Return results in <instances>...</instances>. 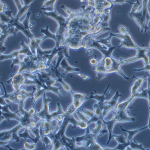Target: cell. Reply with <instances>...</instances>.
<instances>
[{"label": "cell", "instance_id": "cell-54", "mask_svg": "<svg viewBox=\"0 0 150 150\" xmlns=\"http://www.w3.org/2000/svg\"><path fill=\"white\" fill-rule=\"evenodd\" d=\"M93 54V50L91 48H87L86 49V55L90 56Z\"/></svg>", "mask_w": 150, "mask_h": 150}, {"label": "cell", "instance_id": "cell-51", "mask_svg": "<svg viewBox=\"0 0 150 150\" xmlns=\"http://www.w3.org/2000/svg\"><path fill=\"white\" fill-rule=\"evenodd\" d=\"M96 57H97V56L96 55V57L94 58H93L90 60V64L91 65H92L93 66H94L97 65L98 64V61H99V59H98Z\"/></svg>", "mask_w": 150, "mask_h": 150}, {"label": "cell", "instance_id": "cell-46", "mask_svg": "<svg viewBox=\"0 0 150 150\" xmlns=\"http://www.w3.org/2000/svg\"><path fill=\"white\" fill-rule=\"evenodd\" d=\"M140 4H141V3L139 2V0H136L135 4L134 5H133L132 10L129 12V13H134V12H136V11H137V9H138V7H139Z\"/></svg>", "mask_w": 150, "mask_h": 150}, {"label": "cell", "instance_id": "cell-30", "mask_svg": "<svg viewBox=\"0 0 150 150\" xmlns=\"http://www.w3.org/2000/svg\"><path fill=\"white\" fill-rule=\"evenodd\" d=\"M96 127L94 128L93 129L90 127V129L92 133H93L97 135H98L100 133H101V132L105 129L106 125L105 124L103 119H100V120H98L96 122Z\"/></svg>", "mask_w": 150, "mask_h": 150}, {"label": "cell", "instance_id": "cell-9", "mask_svg": "<svg viewBox=\"0 0 150 150\" xmlns=\"http://www.w3.org/2000/svg\"><path fill=\"white\" fill-rule=\"evenodd\" d=\"M26 77L23 73H15L10 75V78L6 82L7 84H11L13 91H19L25 85Z\"/></svg>", "mask_w": 150, "mask_h": 150}, {"label": "cell", "instance_id": "cell-32", "mask_svg": "<svg viewBox=\"0 0 150 150\" xmlns=\"http://www.w3.org/2000/svg\"><path fill=\"white\" fill-rule=\"evenodd\" d=\"M49 25H47L46 27V28L45 29H41L40 30V33H43L45 34V36L43 37L44 39H51L55 41V42H57V35L56 34H53L49 30Z\"/></svg>", "mask_w": 150, "mask_h": 150}, {"label": "cell", "instance_id": "cell-22", "mask_svg": "<svg viewBox=\"0 0 150 150\" xmlns=\"http://www.w3.org/2000/svg\"><path fill=\"white\" fill-rule=\"evenodd\" d=\"M110 86V84H108V86L106 87V88L105 90V91H104V93L102 94V95H99V94H94V95H91L90 97H88V98H91V99H94L97 101V104L98 105V106L100 107V108L102 109H103L104 107V105H105V102L106 101V97H105V94L107 93L109 87Z\"/></svg>", "mask_w": 150, "mask_h": 150}, {"label": "cell", "instance_id": "cell-13", "mask_svg": "<svg viewBox=\"0 0 150 150\" xmlns=\"http://www.w3.org/2000/svg\"><path fill=\"white\" fill-rule=\"evenodd\" d=\"M103 121L108 130L109 137H108V141L106 143V145H108L109 144L110 142L112 139V135H113V134H112V132H113V129L114 126L117 123H121L123 122L121 119V117L119 116V115L115 113H114V116L112 118L111 120H107L106 118H105L103 119Z\"/></svg>", "mask_w": 150, "mask_h": 150}, {"label": "cell", "instance_id": "cell-8", "mask_svg": "<svg viewBox=\"0 0 150 150\" xmlns=\"http://www.w3.org/2000/svg\"><path fill=\"white\" fill-rule=\"evenodd\" d=\"M46 92L45 93L43 96L42 108L40 111L37 112L35 115L41 120L51 122L52 120L51 118V112H50L49 103L52 101V100L46 96Z\"/></svg>", "mask_w": 150, "mask_h": 150}, {"label": "cell", "instance_id": "cell-18", "mask_svg": "<svg viewBox=\"0 0 150 150\" xmlns=\"http://www.w3.org/2000/svg\"><path fill=\"white\" fill-rule=\"evenodd\" d=\"M135 98H136L134 96L130 95V96L125 101L118 103L115 109L112 111V112H124L127 111L129 105L134 101Z\"/></svg>", "mask_w": 150, "mask_h": 150}, {"label": "cell", "instance_id": "cell-21", "mask_svg": "<svg viewBox=\"0 0 150 150\" xmlns=\"http://www.w3.org/2000/svg\"><path fill=\"white\" fill-rule=\"evenodd\" d=\"M69 119L70 124L73 125L72 128L75 129L76 127H79L82 129H86L90 125L88 124V122L81 121V120H77L74 118V115H71L70 117H67Z\"/></svg>", "mask_w": 150, "mask_h": 150}, {"label": "cell", "instance_id": "cell-36", "mask_svg": "<svg viewBox=\"0 0 150 150\" xmlns=\"http://www.w3.org/2000/svg\"><path fill=\"white\" fill-rule=\"evenodd\" d=\"M64 111L62 109L61 104L59 103H57V110L56 111L51 112V118L52 120L54 118H57L59 115L63 114Z\"/></svg>", "mask_w": 150, "mask_h": 150}, {"label": "cell", "instance_id": "cell-47", "mask_svg": "<svg viewBox=\"0 0 150 150\" xmlns=\"http://www.w3.org/2000/svg\"><path fill=\"white\" fill-rule=\"evenodd\" d=\"M118 30H119V32L120 34H124L128 33V32H129V28L124 25H120V26H118Z\"/></svg>", "mask_w": 150, "mask_h": 150}, {"label": "cell", "instance_id": "cell-55", "mask_svg": "<svg viewBox=\"0 0 150 150\" xmlns=\"http://www.w3.org/2000/svg\"><path fill=\"white\" fill-rule=\"evenodd\" d=\"M80 1L81 2H82V3H83V2H86L87 1V0H80Z\"/></svg>", "mask_w": 150, "mask_h": 150}, {"label": "cell", "instance_id": "cell-45", "mask_svg": "<svg viewBox=\"0 0 150 150\" xmlns=\"http://www.w3.org/2000/svg\"><path fill=\"white\" fill-rule=\"evenodd\" d=\"M74 73H75V74L78 75L79 77H80L81 79H82L84 81H86V80H91V78L89 76H88V75L86 74H84V73H82L79 72V71L75 72Z\"/></svg>", "mask_w": 150, "mask_h": 150}, {"label": "cell", "instance_id": "cell-48", "mask_svg": "<svg viewBox=\"0 0 150 150\" xmlns=\"http://www.w3.org/2000/svg\"><path fill=\"white\" fill-rule=\"evenodd\" d=\"M0 3H1V5H0V13H3L5 11L8 10V6L4 3H3L2 0L0 1Z\"/></svg>", "mask_w": 150, "mask_h": 150}, {"label": "cell", "instance_id": "cell-14", "mask_svg": "<svg viewBox=\"0 0 150 150\" xmlns=\"http://www.w3.org/2000/svg\"><path fill=\"white\" fill-rule=\"evenodd\" d=\"M8 25L10 27H14L15 28L16 34L18 31H21L25 35V37L29 41L35 38L34 35L31 31V29H27L25 27H24L22 23H21L19 21L15 20L14 19V17L11 19V22L8 23Z\"/></svg>", "mask_w": 150, "mask_h": 150}, {"label": "cell", "instance_id": "cell-27", "mask_svg": "<svg viewBox=\"0 0 150 150\" xmlns=\"http://www.w3.org/2000/svg\"><path fill=\"white\" fill-rule=\"evenodd\" d=\"M57 0H46L40 8L45 12H51L55 10V4Z\"/></svg>", "mask_w": 150, "mask_h": 150}, {"label": "cell", "instance_id": "cell-10", "mask_svg": "<svg viewBox=\"0 0 150 150\" xmlns=\"http://www.w3.org/2000/svg\"><path fill=\"white\" fill-rule=\"evenodd\" d=\"M112 35H113V37H117V39H120L121 40L120 45H119L118 47H125L127 49H133L136 50L137 48H138V46L136 45V43L134 42L133 40L132 35L129 34H114L112 33Z\"/></svg>", "mask_w": 150, "mask_h": 150}, {"label": "cell", "instance_id": "cell-56", "mask_svg": "<svg viewBox=\"0 0 150 150\" xmlns=\"http://www.w3.org/2000/svg\"><path fill=\"white\" fill-rule=\"evenodd\" d=\"M108 1H110V2L112 3V0H108Z\"/></svg>", "mask_w": 150, "mask_h": 150}, {"label": "cell", "instance_id": "cell-50", "mask_svg": "<svg viewBox=\"0 0 150 150\" xmlns=\"http://www.w3.org/2000/svg\"><path fill=\"white\" fill-rule=\"evenodd\" d=\"M110 14H106L103 17H102V22L103 23H109V22L110 19Z\"/></svg>", "mask_w": 150, "mask_h": 150}, {"label": "cell", "instance_id": "cell-33", "mask_svg": "<svg viewBox=\"0 0 150 150\" xmlns=\"http://www.w3.org/2000/svg\"><path fill=\"white\" fill-rule=\"evenodd\" d=\"M31 15V12L28 11L27 13V16L23 22H22L24 27H25L27 29H31V28L33 27L34 22H32L31 23H30V18Z\"/></svg>", "mask_w": 150, "mask_h": 150}, {"label": "cell", "instance_id": "cell-26", "mask_svg": "<svg viewBox=\"0 0 150 150\" xmlns=\"http://www.w3.org/2000/svg\"><path fill=\"white\" fill-rule=\"evenodd\" d=\"M81 110V111H82L83 113L89 118V121L88 122V124L90 125L91 123L93 122H96L98 120H100V119H103L102 118L98 117L96 115V114H94V112L93 110H90L89 109H84V108H82V109H79Z\"/></svg>", "mask_w": 150, "mask_h": 150}, {"label": "cell", "instance_id": "cell-57", "mask_svg": "<svg viewBox=\"0 0 150 150\" xmlns=\"http://www.w3.org/2000/svg\"><path fill=\"white\" fill-rule=\"evenodd\" d=\"M149 46H150V42H149Z\"/></svg>", "mask_w": 150, "mask_h": 150}, {"label": "cell", "instance_id": "cell-42", "mask_svg": "<svg viewBox=\"0 0 150 150\" xmlns=\"http://www.w3.org/2000/svg\"><path fill=\"white\" fill-rule=\"evenodd\" d=\"M76 114H77L79 120H81V121H85V122H88V121H89V118L87 117L83 112L82 111H81L80 109L78 110L76 112Z\"/></svg>", "mask_w": 150, "mask_h": 150}, {"label": "cell", "instance_id": "cell-23", "mask_svg": "<svg viewBox=\"0 0 150 150\" xmlns=\"http://www.w3.org/2000/svg\"><path fill=\"white\" fill-rule=\"evenodd\" d=\"M53 51V49H46V50H43L41 47L40 46H38V47L37 48V57L38 58L39 61H44L47 62V58L49 56V55L51 54Z\"/></svg>", "mask_w": 150, "mask_h": 150}, {"label": "cell", "instance_id": "cell-29", "mask_svg": "<svg viewBox=\"0 0 150 150\" xmlns=\"http://www.w3.org/2000/svg\"><path fill=\"white\" fill-rule=\"evenodd\" d=\"M44 40H45V39L43 37H42V38H39V39L34 38L29 41L30 42L29 45L30 46L31 51H32L33 54H34V55H37V48L38 47V46H40L41 43Z\"/></svg>", "mask_w": 150, "mask_h": 150}, {"label": "cell", "instance_id": "cell-38", "mask_svg": "<svg viewBox=\"0 0 150 150\" xmlns=\"http://www.w3.org/2000/svg\"><path fill=\"white\" fill-rule=\"evenodd\" d=\"M57 62H56L55 67L58 69V67L60 66V63H61V62L62 61V60L65 58V55H64V52H63V51H62V49L59 50V51L58 52L57 55Z\"/></svg>", "mask_w": 150, "mask_h": 150}, {"label": "cell", "instance_id": "cell-4", "mask_svg": "<svg viewBox=\"0 0 150 150\" xmlns=\"http://www.w3.org/2000/svg\"><path fill=\"white\" fill-rule=\"evenodd\" d=\"M72 97V102L69 105L67 110L63 114L64 118L70 117L73 115L76 112L79 110L84 102L88 99L87 95L77 92H73L71 93Z\"/></svg>", "mask_w": 150, "mask_h": 150}, {"label": "cell", "instance_id": "cell-1", "mask_svg": "<svg viewBox=\"0 0 150 150\" xmlns=\"http://www.w3.org/2000/svg\"><path fill=\"white\" fill-rule=\"evenodd\" d=\"M122 66L120 59H116L113 56L104 57L99 59L98 64L93 66V70L97 75V79L101 80L110 73H117L124 79L129 80L130 78L125 74L122 70Z\"/></svg>", "mask_w": 150, "mask_h": 150}, {"label": "cell", "instance_id": "cell-15", "mask_svg": "<svg viewBox=\"0 0 150 150\" xmlns=\"http://www.w3.org/2000/svg\"><path fill=\"white\" fill-rule=\"evenodd\" d=\"M55 65H56V62H55L53 61V62H52V64L51 65V69L52 71L55 73V76H57V81L59 82L62 85V88L64 89V90L66 91H67L70 94L72 93L73 91L71 90L70 85L69 84H68L67 82H64V79L66 78V75L64 73H61L58 70V69L55 67Z\"/></svg>", "mask_w": 150, "mask_h": 150}, {"label": "cell", "instance_id": "cell-43", "mask_svg": "<svg viewBox=\"0 0 150 150\" xmlns=\"http://www.w3.org/2000/svg\"><path fill=\"white\" fill-rule=\"evenodd\" d=\"M112 3L114 5L115 4H120V5H124L125 3H128L132 5H134L135 3L131 2L129 0H112Z\"/></svg>", "mask_w": 150, "mask_h": 150}, {"label": "cell", "instance_id": "cell-35", "mask_svg": "<svg viewBox=\"0 0 150 150\" xmlns=\"http://www.w3.org/2000/svg\"><path fill=\"white\" fill-rule=\"evenodd\" d=\"M41 141L43 142L45 148H49V146L52 145V139L51 137L49 136L44 135L42 137Z\"/></svg>", "mask_w": 150, "mask_h": 150}, {"label": "cell", "instance_id": "cell-19", "mask_svg": "<svg viewBox=\"0 0 150 150\" xmlns=\"http://www.w3.org/2000/svg\"><path fill=\"white\" fill-rule=\"evenodd\" d=\"M13 1L18 10V12L16 16H14V19L16 21H19V19L22 16H23L24 14L27 13L30 6H26V5L22 6L20 0H13Z\"/></svg>", "mask_w": 150, "mask_h": 150}, {"label": "cell", "instance_id": "cell-2", "mask_svg": "<svg viewBox=\"0 0 150 150\" xmlns=\"http://www.w3.org/2000/svg\"><path fill=\"white\" fill-rule=\"evenodd\" d=\"M46 16L54 19L58 23V26L56 31L57 42H55V47L59 48L61 43L64 40L68 31V19L59 15L56 10L51 12H43Z\"/></svg>", "mask_w": 150, "mask_h": 150}, {"label": "cell", "instance_id": "cell-53", "mask_svg": "<svg viewBox=\"0 0 150 150\" xmlns=\"http://www.w3.org/2000/svg\"><path fill=\"white\" fill-rule=\"evenodd\" d=\"M23 2V5L30 6V4L34 1V0H22Z\"/></svg>", "mask_w": 150, "mask_h": 150}, {"label": "cell", "instance_id": "cell-16", "mask_svg": "<svg viewBox=\"0 0 150 150\" xmlns=\"http://www.w3.org/2000/svg\"><path fill=\"white\" fill-rule=\"evenodd\" d=\"M36 73L38 75V77L40 81L48 86H54V85L57 82H58L57 79H54L52 77H51V73H47L46 72V71H38L36 72Z\"/></svg>", "mask_w": 150, "mask_h": 150}, {"label": "cell", "instance_id": "cell-12", "mask_svg": "<svg viewBox=\"0 0 150 150\" xmlns=\"http://www.w3.org/2000/svg\"><path fill=\"white\" fill-rule=\"evenodd\" d=\"M121 96V94H120L118 91H117L113 97L109 100L105 101L102 111V117L103 119L107 117L108 115L110 112H112L115 109L118 103V100Z\"/></svg>", "mask_w": 150, "mask_h": 150}, {"label": "cell", "instance_id": "cell-7", "mask_svg": "<svg viewBox=\"0 0 150 150\" xmlns=\"http://www.w3.org/2000/svg\"><path fill=\"white\" fill-rule=\"evenodd\" d=\"M22 128H23V127L19 122V124L11 129L1 130L0 133V141H7L10 142L15 141L19 142L21 137L19 136L18 132Z\"/></svg>", "mask_w": 150, "mask_h": 150}, {"label": "cell", "instance_id": "cell-39", "mask_svg": "<svg viewBox=\"0 0 150 150\" xmlns=\"http://www.w3.org/2000/svg\"><path fill=\"white\" fill-rule=\"evenodd\" d=\"M18 134L21 138H24L25 140H27V139H31L33 141V142H34V138H32V137L30 136L29 134V130L27 128H25V132L23 133H18Z\"/></svg>", "mask_w": 150, "mask_h": 150}, {"label": "cell", "instance_id": "cell-49", "mask_svg": "<svg viewBox=\"0 0 150 150\" xmlns=\"http://www.w3.org/2000/svg\"><path fill=\"white\" fill-rule=\"evenodd\" d=\"M70 49V47L68 46H64L63 48L62 49V51H63L64 52V54L65 55V57L66 58H71V57L69 56V51Z\"/></svg>", "mask_w": 150, "mask_h": 150}, {"label": "cell", "instance_id": "cell-5", "mask_svg": "<svg viewBox=\"0 0 150 150\" xmlns=\"http://www.w3.org/2000/svg\"><path fill=\"white\" fill-rule=\"evenodd\" d=\"M83 40L86 45L87 48L96 49L98 50V51H100L103 54V57H104L112 56V52H114L116 48L115 46L108 47L106 46L103 45L102 43H100L98 40H96L94 37H93L92 34L86 35L84 38Z\"/></svg>", "mask_w": 150, "mask_h": 150}, {"label": "cell", "instance_id": "cell-20", "mask_svg": "<svg viewBox=\"0 0 150 150\" xmlns=\"http://www.w3.org/2000/svg\"><path fill=\"white\" fill-rule=\"evenodd\" d=\"M145 76L144 78H136L134 76V75H133V78H135L136 81L133 82L131 89H130V95L134 96L136 98V94L139 92V90L141 87L143 82L145 80Z\"/></svg>", "mask_w": 150, "mask_h": 150}, {"label": "cell", "instance_id": "cell-28", "mask_svg": "<svg viewBox=\"0 0 150 150\" xmlns=\"http://www.w3.org/2000/svg\"><path fill=\"white\" fill-rule=\"evenodd\" d=\"M15 28L14 27H11L8 31L4 34H0V47H3L4 46V43L8 37L10 35L16 36Z\"/></svg>", "mask_w": 150, "mask_h": 150}, {"label": "cell", "instance_id": "cell-44", "mask_svg": "<svg viewBox=\"0 0 150 150\" xmlns=\"http://www.w3.org/2000/svg\"><path fill=\"white\" fill-rule=\"evenodd\" d=\"M0 17H1V22L5 23H9L11 22V19H13V18H11L8 16H7L4 13H1Z\"/></svg>", "mask_w": 150, "mask_h": 150}, {"label": "cell", "instance_id": "cell-52", "mask_svg": "<svg viewBox=\"0 0 150 150\" xmlns=\"http://www.w3.org/2000/svg\"><path fill=\"white\" fill-rule=\"evenodd\" d=\"M28 112H29V113H30L31 115H33V116H34V115H35V114L37 113L35 109L34 108V107H33V106L28 110Z\"/></svg>", "mask_w": 150, "mask_h": 150}, {"label": "cell", "instance_id": "cell-37", "mask_svg": "<svg viewBox=\"0 0 150 150\" xmlns=\"http://www.w3.org/2000/svg\"><path fill=\"white\" fill-rule=\"evenodd\" d=\"M112 37H114L113 35H112V33H110L109 34V36L108 37H106V38H105V39H100V40H98V41L100 43H102L103 45L106 46L108 47H111L112 46H113L112 45V44H111V39H112Z\"/></svg>", "mask_w": 150, "mask_h": 150}, {"label": "cell", "instance_id": "cell-34", "mask_svg": "<svg viewBox=\"0 0 150 150\" xmlns=\"http://www.w3.org/2000/svg\"><path fill=\"white\" fill-rule=\"evenodd\" d=\"M126 149H146L143 147V145L137 143L136 141L132 139L130 141V146H127Z\"/></svg>", "mask_w": 150, "mask_h": 150}, {"label": "cell", "instance_id": "cell-40", "mask_svg": "<svg viewBox=\"0 0 150 150\" xmlns=\"http://www.w3.org/2000/svg\"><path fill=\"white\" fill-rule=\"evenodd\" d=\"M93 111H94V114H96V116L103 118V117H102V111H103V110H102V109L100 108V106H98V105L97 104V103H95V104L93 105Z\"/></svg>", "mask_w": 150, "mask_h": 150}, {"label": "cell", "instance_id": "cell-24", "mask_svg": "<svg viewBox=\"0 0 150 150\" xmlns=\"http://www.w3.org/2000/svg\"><path fill=\"white\" fill-rule=\"evenodd\" d=\"M62 69L64 70V74L66 76V74L67 73H75V72H78L80 71V69L78 68V67H71L69 64V62L66 59V58L65 57L62 60V61L60 63V66H59Z\"/></svg>", "mask_w": 150, "mask_h": 150}, {"label": "cell", "instance_id": "cell-41", "mask_svg": "<svg viewBox=\"0 0 150 150\" xmlns=\"http://www.w3.org/2000/svg\"><path fill=\"white\" fill-rule=\"evenodd\" d=\"M36 147H37V144L35 142L31 144L28 141H25L23 143V148L25 149L33 150V149H35Z\"/></svg>", "mask_w": 150, "mask_h": 150}, {"label": "cell", "instance_id": "cell-31", "mask_svg": "<svg viewBox=\"0 0 150 150\" xmlns=\"http://www.w3.org/2000/svg\"><path fill=\"white\" fill-rule=\"evenodd\" d=\"M120 129L122 131V132H127L128 133V136H127V139L129 141H131L133 139L134 136L137 134L138 133L141 132V131L144 130H145L146 129H148V126H146L145 127H143L142 128H140V129H136V130H126L122 128V126H120Z\"/></svg>", "mask_w": 150, "mask_h": 150}, {"label": "cell", "instance_id": "cell-6", "mask_svg": "<svg viewBox=\"0 0 150 150\" xmlns=\"http://www.w3.org/2000/svg\"><path fill=\"white\" fill-rule=\"evenodd\" d=\"M136 51L137 54L136 56L133 57H131L127 59L120 58V59L121 61L122 64L124 65L132 63V62H135L140 59H142L144 61V66H146L150 64L149 58L147 54V52L150 51V47H141L139 46L138 48L136 49Z\"/></svg>", "mask_w": 150, "mask_h": 150}, {"label": "cell", "instance_id": "cell-11", "mask_svg": "<svg viewBox=\"0 0 150 150\" xmlns=\"http://www.w3.org/2000/svg\"><path fill=\"white\" fill-rule=\"evenodd\" d=\"M11 106L10 104H7L6 105H0V110H1V121L0 122H2L3 120H6L7 121H9L11 120H15L19 122L21 121L20 116L17 114L18 112V111L16 112H11Z\"/></svg>", "mask_w": 150, "mask_h": 150}, {"label": "cell", "instance_id": "cell-17", "mask_svg": "<svg viewBox=\"0 0 150 150\" xmlns=\"http://www.w3.org/2000/svg\"><path fill=\"white\" fill-rule=\"evenodd\" d=\"M112 139L116 141L118 144V145L114 148V149H126L127 146H130V141L123 134H113Z\"/></svg>", "mask_w": 150, "mask_h": 150}, {"label": "cell", "instance_id": "cell-3", "mask_svg": "<svg viewBox=\"0 0 150 150\" xmlns=\"http://www.w3.org/2000/svg\"><path fill=\"white\" fill-rule=\"evenodd\" d=\"M86 133L85 134L76 137V142H82L83 146L85 149H96V150H105V149H114L105 147L100 145L96 141L97 134L91 132L90 129V126L86 129Z\"/></svg>", "mask_w": 150, "mask_h": 150}, {"label": "cell", "instance_id": "cell-25", "mask_svg": "<svg viewBox=\"0 0 150 150\" xmlns=\"http://www.w3.org/2000/svg\"><path fill=\"white\" fill-rule=\"evenodd\" d=\"M23 49L21 48L20 49L16 50V51H14L12 52H11L9 55H4L3 54H1V57H0V60H1V62L4 60L11 59L12 60L19 57L20 55H24V52H23Z\"/></svg>", "mask_w": 150, "mask_h": 150}]
</instances>
